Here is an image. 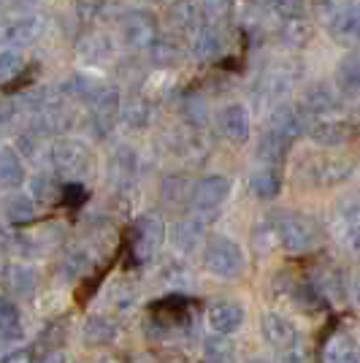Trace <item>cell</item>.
Segmentation results:
<instances>
[{"label":"cell","instance_id":"cell-1","mask_svg":"<svg viewBox=\"0 0 360 363\" xmlns=\"http://www.w3.org/2000/svg\"><path fill=\"white\" fill-rule=\"evenodd\" d=\"M274 236L285 252L303 255V252H312L317 244L322 242V228L309 214L287 212L274 223Z\"/></svg>","mask_w":360,"mask_h":363},{"label":"cell","instance_id":"cell-2","mask_svg":"<svg viewBox=\"0 0 360 363\" xmlns=\"http://www.w3.org/2000/svg\"><path fill=\"white\" fill-rule=\"evenodd\" d=\"M203 266L217 279H239L247 266V257L236 239L209 236L203 242Z\"/></svg>","mask_w":360,"mask_h":363},{"label":"cell","instance_id":"cell-3","mask_svg":"<svg viewBox=\"0 0 360 363\" xmlns=\"http://www.w3.org/2000/svg\"><path fill=\"white\" fill-rule=\"evenodd\" d=\"M52 166L55 174L62 179L79 182L84 177H90L92 171V155L87 150V144L74 141V138H60L52 147Z\"/></svg>","mask_w":360,"mask_h":363},{"label":"cell","instance_id":"cell-4","mask_svg":"<svg viewBox=\"0 0 360 363\" xmlns=\"http://www.w3.org/2000/svg\"><path fill=\"white\" fill-rule=\"evenodd\" d=\"M120 90L111 84H101L90 95V120L95 136H108L114 130V125L120 122Z\"/></svg>","mask_w":360,"mask_h":363},{"label":"cell","instance_id":"cell-5","mask_svg":"<svg viewBox=\"0 0 360 363\" xmlns=\"http://www.w3.org/2000/svg\"><path fill=\"white\" fill-rule=\"evenodd\" d=\"M165 242V223L157 214H141L133 225V255L152 260Z\"/></svg>","mask_w":360,"mask_h":363},{"label":"cell","instance_id":"cell-6","mask_svg":"<svg viewBox=\"0 0 360 363\" xmlns=\"http://www.w3.org/2000/svg\"><path fill=\"white\" fill-rule=\"evenodd\" d=\"M120 35L122 44L130 49H150V44L157 38V19L144 9L128 11L120 22Z\"/></svg>","mask_w":360,"mask_h":363},{"label":"cell","instance_id":"cell-7","mask_svg":"<svg viewBox=\"0 0 360 363\" xmlns=\"http://www.w3.org/2000/svg\"><path fill=\"white\" fill-rule=\"evenodd\" d=\"M244 318H247V309L236 298H214L206 306V325L211 333L230 336L244 325Z\"/></svg>","mask_w":360,"mask_h":363},{"label":"cell","instance_id":"cell-8","mask_svg":"<svg viewBox=\"0 0 360 363\" xmlns=\"http://www.w3.org/2000/svg\"><path fill=\"white\" fill-rule=\"evenodd\" d=\"M230 190H233V182L223 177V174H209L196 184L193 190V206L196 212H217L227 198H230Z\"/></svg>","mask_w":360,"mask_h":363},{"label":"cell","instance_id":"cell-9","mask_svg":"<svg viewBox=\"0 0 360 363\" xmlns=\"http://www.w3.org/2000/svg\"><path fill=\"white\" fill-rule=\"evenodd\" d=\"M260 333H263V342H266L271 350H279V352H285L287 347H293V345L300 342L298 328H296L285 315H279V312H274V309H266V312L260 315Z\"/></svg>","mask_w":360,"mask_h":363},{"label":"cell","instance_id":"cell-10","mask_svg":"<svg viewBox=\"0 0 360 363\" xmlns=\"http://www.w3.org/2000/svg\"><path fill=\"white\" fill-rule=\"evenodd\" d=\"M217 128L220 133L233 141V144H247L252 136V120H249V108L241 104H227L220 117H217Z\"/></svg>","mask_w":360,"mask_h":363},{"label":"cell","instance_id":"cell-11","mask_svg":"<svg viewBox=\"0 0 360 363\" xmlns=\"http://www.w3.org/2000/svg\"><path fill=\"white\" fill-rule=\"evenodd\" d=\"M81 339L87 347H108L120 339V323L111 315H92L81 328Z\"/></svg>","mask_w":360,"mask_h":363},{"label":"cell","instance_id":"cell-12","mask_svg":"<svg viewBox=\"0 0 360 363\" xmlns=\"http://www.w3.org/2000/svg\"><path fill=\"white\" fill-rule=\"evenodd\" d=\"M306 133L320 147H342L352 138V125L344 120H320L306 128Z\"/></svg>","mask_w":360,"mask_h":363},{"label":"cell","instance_id":"cell-13","mask_svg":"<svg viewBox=\"0 0 360 363\" xmlns=\"http://www.w3.org/2000/svg\"><path fill=\"white\" fill-rule=\"evenodd\" d=\"M38 35H41V19H35V16L14 19V22H9V25L0 30V38H3V44L9 46V49L30 46Z\"/></svg>","mask_w":360,"mask_h":363},{"label":"cell","instance_id":"cell-14","mask_svg":"<svg viewBox=\"0 0 360 363\" xmlns=\"http://www.w3.org/2000/svg\"><path fill=\"white\" fill-rule=\"evenodd\" d=\"M325 25L333 38L339 41H355L360 28V14L358 6H344V9H333V11H325Z\"/></svg>","mask_w":360,"mask_h":363},{"label":"cell","instance_id":"cell-15","mask_svg":"<svg viewBox=\"0 0 360 363\" xmlns=\"http://www.w3.org/2000/svg\"><path fill=\"white\" fill-rule=\"evenodd\" d=\"M355 163L349 157H320L312 166V179L320 184H339L352 177Z\"/></svg>","mask_w":360,"mask_h":363},{"label":"cell","instance_id":"cell-16","mask_svg":"<svg viewBox=\"0 0 360 363\" xmlns=\"http://www.w3.org/2000/svg\"><path fill=\"white\" fill-rule=\"evenodd\" d=\"M249 190H252V196L260 198V201H274V198H279L282 193V174H279V168L276 166H263L255 168L252 174H249Z\"/></svg>","mask_w":360,"mask_h":363},{"label":"cell","instance_id":"cell-17","mask_svg":"<svg viewBox=\"0 0 360 363\" xmlns=\"http://www.w3.org/2000/svg\"><path fill=\"white\" fill-rule=\"evenodd\" d=\"M339 92L328 87V84H317V87H309L306 95H303V104H300V111L306 114H317V117H325V114H333L339 111Z\"/></svg>","mask_w":360,"mask_h":363},{"label":"cell","instance_id":"cell-18","mask_svg":"<svg viewBox=\"0 0 360 363\" xmlns=\"http://www.w3.org/2000/svg\"><path fill=\"white\" fill-rule=\"evenodd\" d=\"M203 242H206V228L201 220H179L171 230V244L187 255L198 247H203Z\"/></svg>","mask_w":360,"mask_h":363},{"label":"cell","instance_id":"cell-19","mask_svg":"<svg viewBox=\"0 0 360 363\" xmlns=\"http://www.w3.org/2000/svg\"><path fill=\"white\" fill-rule=\"evenodd\" d=\"M287 152H290V138L282 136L274 128H269L257 141V160L266 166H279L287 157Z\"/></svg>","mask_w":360,"mask_h":363},{"label":"cell","instance_id":"cell-20","mask_svg":"<svg viewBox=\"0 0 360 363\" xmlns=\"http://www.w3.org/2000/svg\"><path fill=\"white\" fill-rule=\"evenodd\" d=\"M225 49H227L225 35L220 33V28H214V25L201 28V33H198L196 41H193V55H196L198 60H203V62L217 60V57H220Z\"/></svg>","mask_w":360,"mask_h":363},{"label":"cell","instance_id":"cell-21","mask_svg":"<svg viewBox=\"0 0 360 363\" xmlns=\"http://www.w3.org/2000/svg\"><path fill=\"white\" fill-rule=\"evenodd\" d=\"M315 290L322 296V298H330V301H344L347 298V279L339 269H330V266H320L315 274Z\"/></svg>","mask_w":360,"mask_h":363},{"label":"cell","instance_id":"cell-22","mask_svg":"<svg viewBox=\"0 0 360 363\" xmlns=\"http://www.w3.org/2000/svg\"><path fill=\"white\" fill-rule=\"evenodd\" d=\"M138 171V155H135L130 147H117L111 160H108V174H111V182L122 187V184H130Z\"/></svg>","mask_w":360,"mask_h":363},{"label":"cell","instance_id":"cell-23","mask_svg":"<svg viewBox=\"0 0 360 363\" xmlns=\"http://www.w3.org/2000/svg\"><path fill=\"white\" fill-rule=\"evenodd\" d=\"M25 184V163L16 150H0V190H16Z\"/></svg>","mask_w":360,"mask_h":363},{"label":"cell","instance_id":"cell-24","mask_svg":"<svg viewBox=\"0 0 360 363\" xmlns=\"http://www.w3.org/2000/svg\"><path fill=\"white\" fill-rule=\"evenodd\" d=\"M274 130H279L282 136H287L290 141L306 133V120H303V111L296 106H279L271 114V125Z\"/></svg>","mask_w":360,"mask_h":363},{"label":"cell","instance_id":"cell-25","mask_svg":"<svg viewBox=\"0 0 360 363\" xmlns=\"http://www.w3.org/2000/svg\"><path fill=\"white\" fill-rule=\"evenodd\" d=\"M203 358H206V363H236L239 361V347L230 336L211 333L203 342Z\"/></svg>","mask_w":360,"mask_h":363},{"label":"cell","instance_id":"cell-26","mask_svg":"<svg viewBox=\"0 0 360 363\" xmlns=\"http://www.w3.org/2000/svg\"><path fill=\"white\" fill-rule=\"evenodd\" d=\"M150 117H152V106L144 95H130L125 104L120 101V120L125 122L128 128L141 130V128L150 125Z\"/></svg>","mask_w":360,"mask_h":363},{"label":"cell","instance_id":"cell-27","mask_svg":"<svg viewBox=\"0 0 360 363\" xmlns=\"http://www.w3.org/2000/svg\"><path fill=\"white\" fill-rule=\"evenodd\" d=\"M201 22V9L193 0H176L168 9V25L179 33H193Z\"/></svg>","mask_w":360,"mask_h":363},{"label":"cell","instance_id":"cell-28","mask_svg":"<svg viewBox=\"0 0 360 363\" xmlns=\"http://www.w3.org/2000/svg\"><path fill=\"white\" fill-rule=\"evenodd\" d=\"M325 363H360L355 336H349V333L333 336L325 347Z\"/></svg>","mask_w":360,"mask_h":363},{"label":"cell","instance_id":"cell-29","mask_svg":"<svg viewBox=\"0 0 360 363\" xmlns=\"http://www.w3.org/2000/svg\"><path fill=\"white\" fill-rule=\"evenodd\" d=\"M25 323L22 312L11 298H0V339H22Z\"/></svg>","mask_w":360,"mask_h":363},{"label":"cell","instance_id":"cell-30","mask_svg":"<svg viewBox=\"0 0 360 363\" xmlns=\"http://www.w3.org/2000/svg\"><path fill=\"white\" fill-rule=\"evenodd\" d=\"M336 87H339V95H344V98H355V95H358L360 65L355 55H349V57L339 65V71H336Z\"/></svg>","mask_w":360,"mask_h":363},{"label":"cell","instance_id":"cell-31","mask_svg":"<svg viewBox=\"0 0 360 363\" xmlns=\"http://www.w3.org/2000/svg\"><path fill=\"white\" fill-rule=\"evenodd\" d=\"M9 288L14 290V296H19V298L33 296L38 290V274H35V269L22 266V263L11 266L9 269Z\"/></svg>","mask_w":360,"mask_h":363},{"label":"cell","instance_id":"cell-32","mask_svg":"<svg viewBox=\"0 0 360 363\" xmlns=\"http://www.w3.org/2000/svg\"><path fill=\"white\" fill-rule=\"evenodd\" d=\"M150 55H152V62L157 65V68H174V65H179L181 57H184V52H181L179 44H174V41H152L150 44Z\"/></svg>","mask_w":360,"mask_h":363},{"label":"cell","instance_id":"cell-33","mask_svg":"<svg viewBox=\"0 0 360 363\" xmlns=\"http://www.w3.org/2000/svg\"><path fill=\"white\" fill-rule=\"evenodd\" d=\"M138 301V290L130 279H117L111 288H108V303L117 309V312H128L133 309Z\"/></svg>","mask_w":360,"mask_h":363},{"label":"cell","instance_id":"cell-34","mask_svg":"<svg viewBox=\"0 0 360 363\" xmlns=\"http://www.w3.org/2000/svg\"><path fill=\"white\" fill-rule=\"evenodd\" d=\"M35 212H38V206H35V201H33L30 196H16L6 203V220H9L11 225H25V223H30L33 217H35Z\"/></svg>","mask_w":360,"mask_h":363},{"label":"cell","instance_id":"cell-35","mask_svg":"<svg viewBox=\"0 0 360 363\" xmlns=\"http://www.w3.org/2000/svg\"><path fill=\"white\" fill-rule=\"evenodd\" d=\"M198 9H201V19H206V25L220 28L233 14V0H201Z\"/></svg>","mask_w":360,"mask_h":363},{"label":"cell","instance_id":"cell-36","mask_svg":"<svg viewBox=\"0 0 360 363\" xmlns=\"http://www.w3.org/2000/svg\"><path fill=\"white\" fill-rule=\"evenodd\" d=\"M22 71H25V57H22V52H16V49L0 52V87L11 84Z\"/></svg>","mask_w":360,"mask_h":363},{"label":"cell","instance_id":"cell-37","mask_svg":"<svg viewBox=\"0 0 360 363\" xmlns=\"http://www.w3.org/2000/svg\"><path fill=\"white\" fill-rule=\"evenodd\" d=\"M282 38H285L287 44H293V46L309 44V38H312V25H309V22H306L303 16L287 19V22H285V30H282Z\"/></svg>","mask_w":360,"mask_h":363},{"label":"cell","instance_id":"cell-38","mask_svg":"<svg viewBox=\"0 0 360 363\" xmlns=\"http://www.w3.org/2000/svg\"><path fill=\"white\" fill-rule=\"evenodd\" d=\"M101 87V82H95L92 76H84V74H76L71 76L65 84H62V90L68 92V95H76V98H81V101H90V95Z\"/></svg>","mask_w":360,"mask_h":363},{"label":"cell","instance_id":"cell-39","mask_svg":"<svg viewBox=\"0 0 360 363\" xmlns=\"http://www.w3.org/2000/svg\"><path fill=\"white\" fill-rule=\"evenodd\" d=\"M339 230L349 244V250H355V242H358V209H355V203H349L344 212L339 214Z\"/></svg>","mask_w":360,"mask_h":363},{"label":"cell","instance_id":"cell-40","mask_svg":"<svg viewBox=\"0 0 360 363\" xmlns=\"http://www.w3.org/2000/svg\"><path fill=\"white\" fill-rule=\"evenodd\" d=\"M57 196V190H55V182L49 179V177H35L33 179V201L35 203H49L52 198Z\"/></svg>","mask_w":360,"mask_h":363},{"label":"cell","instance_id":"cell-41","mask_svg":"<svg viewBox=\"0 0 360 363\" xmlns=\"http://www.w3.org/2000/svg\"><path fill=\"white\" fill-rule=\"evenodd\" d=\"M285 363H309V350L303 345H293V347L285 350Z\"/></svg>","mask_w":360,"mask_h":363},{"label":"cell","instance_id":"cell-42","mask_svg":"<svg viewBox=\"0 0 360 363\" xmlns=\"http://www.w3.org/2000/svg\"><path fill=\"white\" fill-rule=\"evenodd\" d=\"M184 117H187L190 122H196V125H201L203 117H206L203 104H201V101H187V104H184Z\"/></svg>","mask_w":360,"mask_h":363},{"label":"cell","instance_id":"cell-43","mask_svg":"<svg viewBox=\"0 0 360 363\" xmlns=\"http://www.w3.org/2000/svg\"><path fill=\"white\" fill-rule=\"evenodd\" d=\"M16 108H19V104H14V101H6V104H0V122H11V120H14Z\"/></svg>","mask_w":360,"mask_h":363},{"label":"cell","instance_id":"cell-44","mask_svg":"<svg viewBox=\"0 0 360 363\" xmlns=\"http://www.w3.org/2000/svg\"><path fill=\"white\" fill-rule=\"evenodd\" d=\"M33 363H68V358H65V352H60V350H52V352H44L41 358H35Z\"/></svg>","mask_w":360,"mask_h":363},{"label":"cell","instance_id":"cell-45","mask_svg":"<svg viewBox=\"0 0 360 363\" xmlns=\"http://www.w3.org/2000/svg\"><path fill=\"white\" fill-rule=\"evenodd\" d=\"M76 3H79V9H81L84 14H95V11L103 6L106 0H76Z\"/></svg>","mask_w":360,"mask_h":363},{"label":"cell","instance_id":"cell-46","mask_svg":"<svg viewBox=\"0 0 360 363\" xmlns=\"http://www.w3.org/2000/svg\"><path fill=\"white\" fill-rule=\"evenodd\" d=\"M249 363H274V361H271V358H252Z\"/></svg>","mask_w":360,"mask_h":363},{"label":"cell","instance_id":"cell-47","mask_svg":"<svg viewBox=\"0 0 360 363\" xmlns=\"http://www.w3.org/2000/svg\"><path fill=\"white\" fill-rule=\"evenodd\" d=\"M95 363H117V361H111V358H101V361H95Z\"/></svg>","mask_w":360,"mask_h":363}]
</instances>
